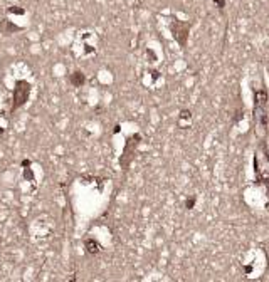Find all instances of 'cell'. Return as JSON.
<instances>
[{
	"label": "cell",
	"mask_w": 269,
	"mask_h": 282,
	"mask_svg": "<svg viewBox=\"0 0 269 282\" xmlns=\"http://www.w3.org/2000/svg\"><path fill=\"white\" fill-rule=\"evenodd\" d=\"M30 94V84L27 81H17L15 87H13V101H12V111L20 108L22 104L27 103Z\"/></svg>",
	"instance_id": "cell-1"
}]
</instances>
